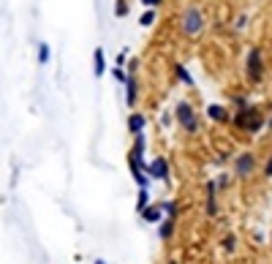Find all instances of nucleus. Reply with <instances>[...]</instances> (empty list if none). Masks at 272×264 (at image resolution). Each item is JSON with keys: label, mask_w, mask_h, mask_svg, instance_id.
Instances as JSON below:
<instances>
[{"label": "nucleus", "mask_w": 272, "mask_h": 264, "mask_svg": "<svg viewBox=\"0 0 272 264\" xmlns=\"http://www.w3.org/2000/svg\"><path fill=\"white\" fill-rule=\"evenodd\" d=\"M169 264H177V262H169Z\"/></svg>", "instance_id": "7c9ffc66"}, {"label": "nucleus", "mask_w": 272, "mask_h": 264, "mask_svg": "<svg viewBox=\"0 0 272 264\" xmlns=\"http://www.w3.org/2000/svg\"><path fill=\"white\" fill-rule=\"evenodd\" d=\"M161 207H163L166 218H177L180 215V205H177V202H161Z\"/></svg>", "instance_id": "6ab92c4d"}, {"label": "nucleus", "mask_w": 272, "mask_h": 264, "mask_svg": "<svg viewBox=\"0 0 272 264\" xmlns=\"http://www.w3.org/2000/svg\"><path fill=\"white\" fill-rule=\"evenodd\" d=\"M174 226H177V218H163L158 223V237L161 240H172L174 237Z\"/></svg>", "instance_id": "ddd939ff"}, {"label": "nucleus", "mask_w": 272, "mask_h": 264, "mask_svg": "<svg viewBox=\"0 0 272 264\" xmlns=\"http://www.w3.org/2000/svg\"><path fill=\"white\" fill-rule=\"evenodd\" d=\"M112 77H114V82L125 85V79H128V71H125V68H120V65H114V68H112Z\"/></svg>", "instance_id": "aec40b11"}, {"label": "nucleus", "mask_w": 272, "mask_h": 264, "mask_svg": "<svg viewBox=\"0 0 272 264\" xmlns=\"http://www.w3.org/2000/svg\"><path fill=\"white\" fill-rule=\"evenodd\" d=\"M174 77H177V82H180V85H185V88H196V79L190 77V71L185 68L183 63L174 65Z\"/></svg>", "instance_id": "4468645a"}, {"label": "nucleus", "mask_w": 272, "mask_h": 264, "mask_svg": "<svg viewBox=\"0 0 272 264\" xmlns=\"http://www.w3.org/2000/svg\"><path fill=\"white\" fill-rule=\"evenodd\" d=\"M136 101H139V82H136V74H128V79H125V106L136 109Z\"/></svg>", "instance_id": "6e6552de"}, {"label": "nucleus", "mask_w": 272, "mask_h": 264, "mask_svg": "<svg viewBox=\"0 0 272 264\" xmlns=\"http://www.w3.org/2000/svg\"><path fill=\"white\" fill-rule=\"evenodd\" d=\"M231 123L243 131V134H248V136H256L261 128H267L264 112H261L256 104H248L245 109H237L234 115H231Z\"/></svg>", "instance_id": "f03ea898"}, {"label": "nucleus", "mask_w": 272, "mask_h": 264, "mask_svg": "<svg viewBox=\"0 0 272 264\" xmlns=\"http://www.w3.org/2000/svg\"><path fill=\"white\" fill-rule=\"evenodd\" d=\"M150 205H153V202H150V188H139V194H136V212L142 215Z\"/></svg>", "instance_id": "2eb2a0df"}, {"label": "nucleus", "mask_w": 272, "mask_h": 264, "mask_svg": "<svg viewBox=\"0 0 272 264\" xmlns=\"http://www.w3.org/2000/svg\"><path fill=\"white\" fill-rule=\"evenodd\" d=\"M223 248H226L229 253H234V251H237V237H234V235H226V237H223Z\"/></svg>", "instance_id": "4be33fe9"}, {"label": "nucleus", "mask_w": 272, "mask_h": 264, "mask_svg": "<svg viewBox=\"0 0 272 264\" xmlns=\"http://www.w3.org/2000/svg\"><path fill=\"white\" fill-rule=\"evenodd\" d=\"M218 185H215V180H210L207 185H204V212H207V218H215L220 212L218 207Z\"/></svg>", "instance_id": "0eeeda50"}, {"label": "nucleus", "mask_w": 272, "mask_h": 264, "mask_svg": "<svg viewBox=\"0 0 272 264\" xmlns=\"http://www.w3.org/2000/svg\"><path fill=\"white\" fill-rule=\"evenodd\" d=\"M207 117L213 120V123L226 125V123H231V112L226 109L223 104H210V106H207Z\"/></svg>", "instance_id": "1a4fd4ad"}, {"label": "nucleus", "mask_w": 272, "mask_h": 264, "mask_svg": "<svg viewBox=\"0 0 272 264\" xmlns=\"http://www.w3.org/2000/svg\"><path fill=\"white\" fill-rule=\"evenodd\" d=\"M128 14H131V3H128V0H114V17L123 19V17H128Z\"/></svg>", "instance_id": "a211bd4d"}, {"label": "nucleus", "mask_w": 272, "mask_h": 264, "mask_svg": "<svg viewBox=\"0 0 272 264\" xmlns=\"http://www.w3.org/2000/svg\"><path fill=\"white\" fill-rule=\"evenodd\" d=\"M147 175L150 180H158V182H172V166L163 155H155L153 161H147Z\"/></svg>", "instance_id": "423d86ee"}, {"label": "nucleus", "mask_w": 272, "mask_h": 264, "mask_svg": "<svg viewBox=\"0 0 272 264\" xmlns=\"http://www.w3.org/2000/svg\"><path fill=\"white\" fill-rule=\"evenodd\" d=\"M177 28L185 38H199L204 30H207V14L201 6H188L180 11L177 17Z\"/></svg>", "instance_id": "f257e3e1"}, {"label": "nucleus", "mask_w": 272, "mask_h": 264, "mask_svg": "<svg viewBox=\"0 0 272 264\" xmlns=\"http://www.w3.org/2000/svg\"><path fill=\"white\" fill-rule=\"evenodd\" d=\"M125 63H128V49H123V52L117 55V60H114V65H120V68H123Z\"/></svg>", "instance_id": "bb28decb"}, {"label": "nucleus", "mask_w": 272, "mask_h": 264, "mask_svg": "<svg viewBox=\"0 0 272 264\" xmlns=\"http://www.w3.org/2000/svg\"><path fill=\"white\" fill-rule=\"evenodd\" d=\"M155 22H158V8H144V11L139 14V25H142V28H153Z\"/></svg>", "instance_id": "dca6fc26"}, {"label": "nucleus", "mask_w": 272, "mask_h": 264, "mask_svg": "<svg viewBox=\"0 0 272 264\" xmlns=\"http://www.w3.org/2000/svg\"><path fill=\"white\" fill-rule=\"evenodd\" d=\"M174 123L180 125V128L185 131L188 136H193V134H199V128H201V120H199V112L193 109V104H190L188 98H180L177 104H174Z\"/></svg>", "instance_id": "7ed1b4c3"}, {"label": "nucleus", "mask_w": 272, "mask_h": 264, "mask_svg": "<svg viewBox=\"0 0 272 264\" xmlns=\"http://www.w3.org/2000/svg\"><path fill=\"white\" fill-rule=\"evenodd\" d=\"M248 104H250L248 98H243V95H234V106H237V109H245Z\"/></svg>", "instance_id": "cd10ccee"}, {"label": "nucleus", "mask_w": 272, "mask_h": 264, "mask_svg": "<svg viewBox=\"0 0 272 264\" xmlns=\"http://www.w3.org/2000/svg\"><path fill=\"white\" fill-rule=\"evenodd\" d=\"M245 28H248V17H245V14H240V17H237V22H234V30H237V33H243Z\"/></svg>", "instance_id": "b1692460"}, {"label": "nucleus", "mask_w": 272, "mask_h": 264, "mask_svg": "<svg viewBox=\"0 0 272 264\" xmlns=\"http://www.w3.org/2000/svg\"><path fill=\"white\" fill-rule=\"evenodd\" d=\"M144 128H147V117H144L142 112H131L128 115V134L136 136V134H144Z\"/></svg>", "instance_id": "9d476101"}, {"label": "nucleus", "mask_w": 272, "mask_h": 264, "mask_svg": "<svg viewBox=\"0 0 272 264\" xmlns=\"http://www.w3.org/2000/svg\"><path fill=\"white\" fill-rule=\"evenodd\" d=\"M93 74H95V77H104V74H107V52H104V49H95V52H93Z\"/></svg>", "instance_id": "f8f14e48"}, {"label": "nucleus", "mask_w": 272, "mask_h": 264, "mask_svg": "<svg viewBox=\"0 0 272 264\" xmlns=\"http://www.w3.org/2000/svg\"><path fill=\"white\" fill-rule=\"evenodd\" d=\"M245 77L250 85H261L264 79V52L259 47H250L245 52Z\"/></svg>", "instance_id": "20e7f679"}, {"label": "nucleus", "mask_w": 272, "mask_h": 264, "mask_svg": "<svg viewBox=\"0 0 272 264\" xmlns=\"http://www.w3.org/2000/svg\"><path fill=\"white\" fill-rule=\"evenodd\" d=\"M93 264H109V262H104V259H93Z\"/></svg>", "instance_id": "c756f323"}, {"label": "nucleus", "mask_w": 272, "mask_h": 264, "mask_svg": "<svg viewBox=\"0 0 272 264\" xmlns=\"http://www.w3.org/2000/svg\"><path fill=\"white\" fill-rule=\"evenodd\" d=\"M163 218H166V215H163V207H161V202H158V205H150L147 210L142 212V221H144V223H153V226H158Z\"/></svg>", "instance_id": "9b49d317"}, {"label": "nucleus", "mask_w": 272, "mask_h": 264, "mask_svg": "<svg viewBox=\"0 0 272 264\" xmlns=\"http://www.w3.org/2000/svg\"><path fill=\"white\" fill-rule=\"evenodd\" d=\"M261 175L267 177V180H272V153L267 155V161H264V166H261Z\"/></svg>", "instance_id": "5701e85b"}, {"label": "nucleus", "mask_w": 272, "mask_h": 264, "mask_svg": "<svg viewBox=\"0 0 272 264\" xmlns=\"http://www.w3.org/2000/svg\"><path fill=\"white\" fill-rule=\"evenodd\" d=\"M49 60H52V49H49L47 41H41L38 44V65H47Z\"/></svg>", "instance_id": "f3484780"}, {"label": "nucleus", "mask_w": 272, "mask_h": 264, "mask_svg": "<svg viewBox=\"0 0 272 264\" xmlns=\"http://www.w3.org/2000/svg\"><path fill=\"white\" fill-rule=\"evenodd\" d=\"M163 3H166V0H142V6H144V8H161Z\"/></svg>", "instance_id": "a878e982"}, {"label": "nucleus", "mask_w": 272, "mask_h": 264, "mask_svg": "<svg viewBox=\"0 0 272 264\" xmlns=\"http://www.w3.org/2000/svg\"><path fill=\"white\" fill-rule=\"evenodd\" d=\"M161 123H163V128H172V123H174V115L163 112V115H161Z\"/></svg>", "instance_id": "393cba45"}, {"label": "nucleus", "mask_w": 272, "mask_h": 264, "mask_svg": "<svg viewBox=\"0 0 272 264\" xmlns=\"http://www.w3.org/2000/svg\"><path fill=\"white\" fill-rule=\"evenodd\" d=\"M253 172H256V155L250 153V150H243V153L234 155V177L248 180Z\"/></svg>", "instance_id": "39448f33"}, {"label": "nucleus", "mask_w": 272, "mask_h": 264, "mask_svg": "<svg viewBox=\"0 0 272 264\" xmlns=\"http://www.w3.org/2000/svg\"><path fill=\"white\" fill-rule=\"evenodd\" d=\"M267 109H270V117H267V128L272 131V101H270V104H267Z\"/></svg>", "instance_id": "c85d7f7f"}, {"label": "nucleus", "mask_w": 272, "mask_h": 264, "mask_svg": "<svg viewBox=\"0 0 272 264\" xmlns=\"http://www.w3.org/2000/svg\"><path fill=\"white\" fill-rule=\"evenodd\" d=\"M215 185H218V191H226V188L231 185V177L229 175H218L215 177Z\"/></svg>", "instance_id": "412c9836"}]
</instances>
